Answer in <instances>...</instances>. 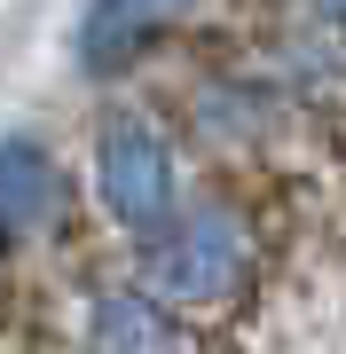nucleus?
<instances>
[{
	"label": "nucleus",
	"mask_w": 346,
	"mask_h": 354,
	"mask_svg": "<svg viewBox=\"0 0 346 354\" xmlns=\"http://www.w3.org/2000/svg\"><path fill=\"white\" fill-rule=\"evenodd\" d=\"M95 174H103V205L126 228H166L173 221V174H166V150L142 118H110L103 142H95Z\"/></svg>",
	"instance_id": "obj_1"
},
{
	"label": "nucleus",
	"mask_w": 346,
	"mask_h": 354,
	"mask_svg": "<svg viewBox=\"0 0 346 354\" xmlns=\"http://www.w3.org/2000/svg\"><path fill=\"white\" fill-rule=\"evenodd\" d=\"M150 276H157L166 299H189V307L220 299V291H236V276H244V228L229 213H197L166 252L150 260Z\"/></svg>",
	"instance_id": "obj_2"
},
{
	"label": "nucleus",
	"mask_w": 346,
	"mask_h": 354,
	"mask_svg": "<svg viewBox=\"0 0 346 354\" xmlns=\"http://www.w3.org/2000/svg\"><path fill=\"white\" fill-rule=\"evenodd\" d=\"M331 8H338V16H346V0H331Z\"/></svg>",
	"instance_id": "obj_6"
},
{
	"label": "nucleus",
	"mask_w": 346,
	"mask_h": 354,
	"mask_svg": "<svg viewBox=\"0 0 346 354\" xmlns=\"http://www.w3.org/2000/svg\"><path fill=\"white\" fill-rule=\"evenodd\" d=\"M189 16V0H87V24H79V64L87 71H118L126 55H142L166 24Z\"/></svg>",
	"instance_id": "obj_3"
},
{
	"label": "nucleus",
	"mask_w": 346,
	"mask_h": 354,
	"mask_svg": "<svg viewBox=\"0 0 346 354\" xmlns=\"http://www.w3.org/2000/svg\"><path fill=\"white\" fill-rule=\"evenodd\" d=\"M95 354H181V330L150 299H103L95 307Z\"/></svg>",
	"instance_id": "obj_5"
},
{
	"label": "nucleus",
	"mask_w": 346,
	"mask_h": 354,
	"mask_svg": "<svg viewBox=\"0 0 346 354\" xmlns=\"http://www.w3.org/2000/svg\"><path fill=\"white\" fill-rule=\"evenodd\" d=\"M64 213V174L39 142H0V228L8 236H32Z\"/></svg>",
	"instance_id": "obj_4"
}]
</instances>
